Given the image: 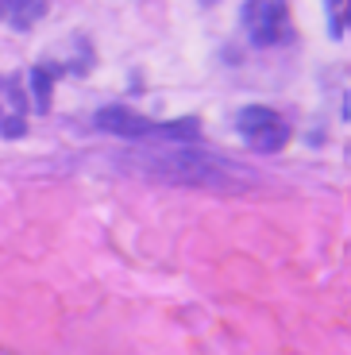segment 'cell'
Returning <instances> with one entry per match:
<instances>
[{
    "label": "cell",
    "mask_w": 351,
    "mask_h": 355,
    "mask_svg": "<svg viewBox=\"0 0 351 355\" xmlns=\"http://www.w3.org/2000/svg\"><path fill=\"white\" fill-rule=\"evenodd\" d=\"M236 135L243 139L247 151L255 155H278L290 143V124L286 116L266 105H243L236 112Z\"/></svg>",
    "instance_id": "3"
},
{
    "label": "cell",
    "mask_w": 351,
    "mask_h": 355,
    "mask_svg": "<svg viewBox=\"0 0 351 355\" xmlns=\"http://www.w3.org/2000/svg\"><path fill=\"white\" fill-rule=\"evenodd\" d=\"M93 128L105 135H116V139H155L158 135V120H147V116L132 112L128 105H105L93 112Z\"/></svg>",
    "instance_id": "4"
},
{
    "label": "cell",
    "mask_w": 351,
    "mask_h": 355,
    "mask_svg": "<svg viewBox=\"0 0 351 355\" xmlns=\"http://www.w3.org/2000/svg\"><path fill=\"white\" fill-rule=\"evenodd\" d=\"M139 174L162 186H185V189H247L259 182L251 166L232 162L212 151H194L189 143H178L170 151H143L135 155Z\"/></svg>",
    "instance_id": "1"
},
{
    "label": "cell",
    "mask_w": 351,
    "mask_h": 355,
    "mask_svg": "<svg viewBox=\"0 0 351 355\" xmlns=\"http://www.w3.org/2000/svg\"><path fill=\"white\" fill-rule=\"evenodd\" d=\"M239 27L251 46L271 51V46H286L293 39V16L286 0H243L239 8Z\"/></svg>",
    "instance_id": "2"
},
{
    "label": "cell",
    "mask_w": 351,
    "mask_h": 355,
    "mask_svg": "<svg viewBox=\"0 0 351 355\" xmlns=\"http://www.w3.org/2000/svg\"><path fill=\"white\" fill-rule=\"evenodd\" d=\"M43 12H46V0H4V16H8V24L19 27V31H27Z\"/></svg>",
    "instance_id": "7"
},
{
    "label": "cell",
    "mask_w": 351,
    "mask_h": 355,
    "mask_svg": "<svg viewBox=\"0 0 351 355\" xmlns=\"http://www.w3.org/2000/svg\"><path fill=\"white\" fill-rule=\"evenodd\" d=\"M54 81H58V73H54L46 62H35L31 70H27V89H31V108H35V112H51Z\"/></svg>",
    "instance_id": "6"
},
{
    "label": "cell",
    "mask_w": 351,
    "mask_h": 355,
    "mask_svg": "<svg viewBox=\"0 0 351 355\" xmlns=\"http://www.w3.org/2000/svg\"><path fill=\"white\" fill-rule=\"evenodd\" d=\"M201 4H216V0H201Z\"/></svg>",
    "instance_id": "8"
},
{
    "label": "cell",
    "mask_w": 351,
    "mask_h": 355,
    "mask_svg": "<svg viewBox=\"0 0 351 355\" xmlns=\"http://www.w3.org/2000/svg\"><path fill=\"white\" fill-rule=\"evenodd\" d=\"M27 93L31 89H24L19 73L4 78V139H19L27 132Z\"/></svg>",
    "instance_id": "5"
}]
</instances>
